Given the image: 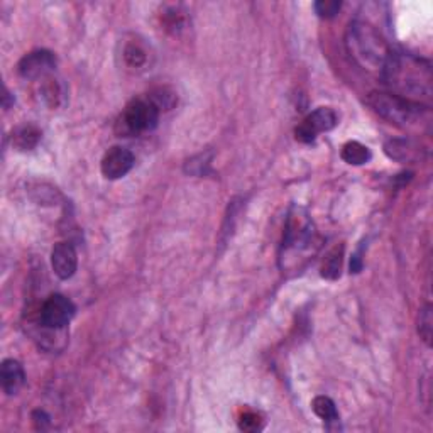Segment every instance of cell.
<instances>
[{
  "label": "cell",
  "instance_id": "cell-1",
  "mask_svg": "<svg viewBox=\"0 0 433 433\" xmlns=\"http://www.w3.org/2000/svg\"><path fill=\"white\" fill-rule=\"evenodd\" d=\"M381 76L388 87L396 90V95L405 99L432 95L430 65L411 54L393 51Z\"/></svg>",
  "mask_w": 433,
  "mask_h": 433
},
{
  "label": "cell",
  "instance_id": "cell-2",
  "mask_svg": "<svg viewBox=\"0 0 433 433\" xmlns=\"http://www.w3.org/2000/svg\"><path fill=\"white\" fill-rule=\"evenodd\" d=\"M345 44L350 56L357 61L362 68L369 72H382L393 49L388 42L376 31V27L368 22L356 21L349 26L345 36Z\"/></svg>",
  "mask_w": 433,
  "mask_h": 433
},
{
  "label": "cell",
  "instance_id": "cell-3",
  "mask_svg": "<svg viewBox=\"0 0 433 433\" xmlns=\"http://www.w3.org/2000/svg\"><path fill=\"white\" fill-rule=\"evenodd\" d=\"M368 105L382 119L401 127L416 126L428 114V107L416 102V100L396 95V93H369Z\"/></svg>",
  "mask_w": 433,
  "mask_h": 433
},
{
  "label": "cell",
  "instance_id": "cell-4",
  "mask_svg": "<svg viewBox=\"0 0 433 433\" xmlns=\"http://www.w3.org/2000/svg\"><path fill=\"white\" fill-rule=\"evenodd\" d=\"M159 115H161V111L149 97L132 100L117 120L115 131L120 136L144 134V132L153 131L158 126Z\"/></svg>",
  "mask_w": 433,
  "mask_h": 433
},
{
  "label": "cell",
  "instance_id": "cell-5",
  "mask_svg": "<svg viewBox=\"0 0 433 433\" xmlns=\"http://www.w3.org/2000/svg\"><path fill=\"white\" fill-rule=\"evenodd\" d=\"M338 124V115L335 114L334 108L320 107L311 112L310 115L296 127L295 134L300 142L310 144L318 138L322 132H329Z\"/></svg>",
  "mask_w": 433,
  "mask_h": 433
},
{
  "label": "cell",
  "instance_id": "cell-6",
  "mask_svg": "<svg viewBox=\"0 0 433 433\" xmlns=\"http://www.w3.org/2000/svg\"><path fill=\"white\" fill-rule=\"evenodd\" d=\"M76 308L70 298L63 295H51L41 307L42 327L51 330H60L70 323V320L75 317Z\"/></svg>",
  "mask_w": 433,
  "mask_h": 433
},
{
  "label": "cell",
  "instance_id": "cell-7",
  "mask_svg": "<svg viewBox=\"0 0 433 433\" xmlns=\"http://www.w3.org/2000/svg\"><path fill=\"white\" fill-rule=\"evenodd\" d=\"M313 239V225L303 209H293L284 230V247L307 249Z\"/></svg>",
  "mask_w": 433,
  "mask_h": 433
},
{
  "label": "cell",
  "instance_id": "cell-8",
  "mask_svg": "<svg viewBox=\"0 0 433 433\" xmlns=\"http://www.w3.org/2000/svg\"><path fill=\"white\" fill-rule=\"evenodd\" d=\"M56 56L48 49H38L26 54L17 65L19 75L26 80H38V78L49 76L56 68Z\"/></svg>",
  "mask_w": 433,
  "mask_h": 433
},
{
  "label": "cell",
  "instance_id": "cell-9",
  "mask_svg": "<svg viewBox=\"0 0 433 433\" xmlns=\"http://www.w3.org/2000/svg\"><path fill=\"white\" fill-rule=\"evenodd\" d=\"M134 163L136 158L131 151L126 147L115 146L105 153L102 163H100V170L107 179H120L132 170Z\"/></svg>",
  "mask_w": 433,
  "mask_h": 433
},
{
  "label": "cell",
  "instance_id": "cell-10",
  "mask_svg": "<svg viewBox=\"0 0 433 433\" xmlns=\"http://www.w3.org/2000/svg\"><path fill=\"white\" fill-rule=\"evenodd\" d=\"M51 266L54 275L60 279H70L76 272L78 256L75 247L70 243H60L53 247Z\"/></svg>",
  "mask_w": 433,
  "mask_h": 433
},
{
  "label": "cell",
  "instance_id": "cell-11",
  "mask_svg": "<svg viewBox=\"0 0 433 433\" xmlns=\"http://www.w3.org/2000/svg\"><path fill=\"white\" fill-rule=\"evenodd\" d=\"M0 379H2V389L6 395H17L26 384V373L21 362L15 359H6L0 368Z\"/></svg>",
  "mask_w": 433,
  "mask_h": 433
},
{
  "label": "cell",
  "instance_id": "cell-12",
  "mask_svg": "<svg viewBox=\"0 0 433 433\" xmlns=\"http://www.w3.org/2000/svg\"><path fill=\"white\" fill-rule=\"evenodd\" d=\"M39 140H41V131L36 126H33V124L19 126L13 132V144L22 151H29L36 147Z\"/></svg>",
  "mask_w": 433,
  "mask_h": 433
},
{
  "label": "cell",
  "instance_id": "cell-13",
  "mask_svg": "<svg viewBox=\"0 0 433 433\" xmlns=\"http://www.w3.org/2000/svg\"><path fill=\"white\" fill-rule=\"evenodd\" d=\"M341 156L347 165L362 166L370 159V151L364 144L357 142V140H350V142L344 144Z\"/></svg>",
  "mask_w": 433,
  "mask_h": 433
},
{
  "label": "cell",
  "instance_id": "cell-14",
  "mask_svg": "<svg viewBox=\"0 0 433 433\" xmlns=\"http://www.w3.org/2000/svg\"><path fill=\"white\" fill-rule=\"evenodd\" d=\"M384 153L389 156L391 159H395V161H409V159L413 158V154H415V149H413L411 142L407 139H391L386 142L384 146Z\"/></svg>",
  "mask_w": 433,
  "mask_h": 433
},
{
  "label": "cell",
  "instance_id": "cell-15",
  "mask_svg": "<svg viewBox=\"0 0 433 433\" xmlns=\"http://www.w3.org/2000/svg\"><path fill=\"white\" fill-rule=\"evenodd\" d=\"M311 409L318 418H322L325 423H337L338 421V411L334 401L329 396H317L311 401Z\"/></svg>",
  "mask_w": 433,
  "mask_h": 433
},
{
  "label": "cell",
  "instance_id": "cell-16",
  "mask_svg": "<svg viewBox=\"0 0 433 433\" xmlns=\"http://www.w3.org/2000/svg\"><path fill=\"white\" fill-rule=\"evenodd\" d=\"M124 61L131 68H142L147 63V51L142 44L138 41H131L124 46L122 51Z\"/></svg>",
  "mask_w": 433,
  "mask_h": 433
},
{
  "label": "cell",
  "instance_id": "cell-17",
  "mask_svg": "<svg viewBox=\"0 0 433 433\" xmlns=\"http://www.w3.org/2000/svg\"><path fill=\"white\" fill-rule=\"evenodd\" d=\"M41 95L42 100L49 105V107H58L65 99V90L61 87V83L58 80H53V78H48L46 83L42 85L41 88Z\"/></svg>",
  "mask_w": 433,
  "mask_h": 433
},
{
  "label": "cell",
  "instance_id": "cell-18",
  "mask_svg": "<svg viewBox=\"0 0 433 433\" xmlns=\"http://www.w3.org/2000/svg\"><path fill=\"white\" fill-rule=\"evenodd\" d=\"M432 323H433L432 307L427 305L421 308L420 317H418V334L421 335V338H423L427 345L432 344V334H433Z\"/></svg>",
  "mask_w": 433,
  "mask_h": 433
},
{
  "label": "cell",
  "instance_id": "cell-19",
  "mask_svg": "<svg viewBox=\"0 0 433 433\" xmlns=\"http://www.w3.org/2000/svg\"><path fill=\"white\" fill-rule=\"evenodd\" d=\"M341 263H342V251L338 252V249H335L334 252H330V256L327 257L325 264L322 268V276L327 279H335L341 275Z\"/></svg>",
  "mask_w": 433,
  "mask_h": 433
},
{
  "label": "cell",
  "instance_id": "cell-20",
  "mask_svg": "<svg viewBox=\"0 0 433 433\" xmlns=\"http://www.w3.org/2000/svg\"><path fill=\"white\" fill-rule=\"evenodd\" d=\"M313 7L320 17L332 19L341 13L342 2H338V0H320V2H315Z\"/></svg>",
  "mask_w": 433,
  "mask_h": 433
},
{
  "label": "cell",
  "instance_id": "cell-21",
  "mask_svg": "<svg viewBox=\"0 0 433 433\" xmlns=\"http://www.w3.org/2000/svg\"><path fill=\"white\" fill-rule=\"evenodd\" d=\"M239 428L244 432H257L263 428V420H261V416L257 413L247 411L240 416Z\"/></svg>",
  "mask_w": 433,
  "mask_h": 433
},
{
  "label": "cell",
  "instance_id": "cell-22",
  "mask_svg": "<svg viewBox=\"0 0 433 433\" xmlns=\"http://www.w3.org/2000/svg\"><path fill=\"white\" fill-rule=\"evenodd\" d=\"M210 156H212V153L209 154H198L197 159L198 163L193 159H190L188 163H186V173H191V174H202L205 173V166L210 165Z\"/></svg>",
  "mask_w": 433,
  "mask_h": 433
},
{
  "label": "cell",
  "instance_id": "cell-23",
  "mask_svg": "<svg viewBox=\"0 0 433 433\" xmlns=\"http://www.w3.org/2000/svg\"><path fill=\"white\" fill-rule=\"evenodd\" d=\"M51 418H49V415L46 411H42V409H36V411L33 413V421L34 425H36V428H39V430H44V428L49 427V421Z\"/></svg>",
  "mask_w": 433,
  "mask_h": 433
}]
</instances>
